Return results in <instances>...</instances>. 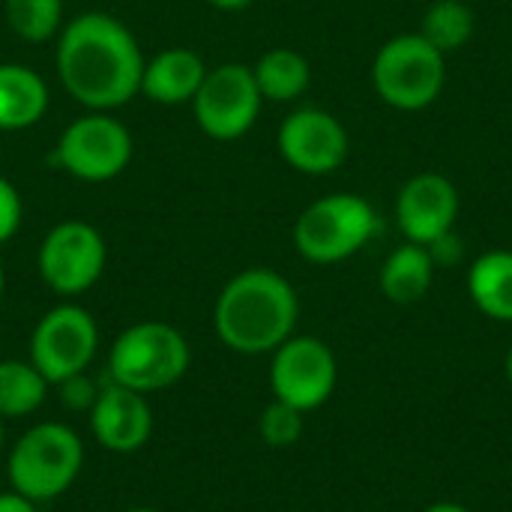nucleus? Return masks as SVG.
I'll return each instance as SVG.
<instances>
[{
    "label": "nucleus",
    "instance_id": "obj_8",
    "mask_svg": "<svg viewBox=\"0 0 512 512\" xmlns=\"http://www.w3.org/2000/svg\"><path fill=\"white\" fill-rule=\"evenodd\" d=\"M129 159L132 135L120 120L108 117L105 111H93L69 123L54 150V162L84 183L114 180L126 171Z\"/></svg>",
    "mask_w": 512,
    "mask_h": 512
},
{
    "label": "nucleus",
    "instance_id": "obj_12",
    "mask_svg": "<svg viewBox=\"0 0 512 512\" xmlns=\"http://www.w3.org/2000/svg\"><path fill=\"white\" fill-rule=\"evenodd\" d=\"M279 153L300 174H330L348 159V132L324 108H300L279 126Z\"/></svg>",
    "mask_w": 512,
    "mask_h": 512
},
{
    "label": "nucleus",
    "instance_id": "obj_4",
    "mask_svg": "<svg viewBox=\"0 0 512 512\" xmlns=\"http://www.w3.org/2000/svg\"><path fill=\"white\" fill-rule=\"evenodd\" d=\"M189 360V342L177 327L165 321H141L114 339L108 351V381L144 396L159 393L186 375Z\"/></svg>",
    "mask_w": 512,
    "mask_h": 512
},
{
    "label": "nucleus",
    "instance_id": "obj_20",
    "mask_svg": "<svg viewBox=\"0 0 512 512\" xmlns=\"http://www.w3.org/2000/svg\"><path fill=\"white\" fill-rule=\"evenodd\" d=\"M48 387L51 384L30 360H0V420H18L39 411Z\"/></svg>",
    "mask_w": 512,
    "mask_h": 512
},
{
    "label": "nucleus",
    "instance_id": "obj_2",
    "mask_svg": "<svg viewBox=\"0 0 512 512\" xmlns=\"http://www.w3.org/2000/svg\"><path fill=\"white\" fill-rule=\"evenodd\" d=\"M300 315L297 291L276 270L252 267L237 273L219 294L213 327L237 354H270L291 339Z\"/></svg>",
    "mask_w": 512,
    "mask_h": 512
},
{
    "label": "nucleus",
    "instance_id": "obj_19",
    "mask_svg": "<svg viewBox=\"0 0 512 512\" xmlns=\"http://www.w3.org/2000/svg\"><path fill=\"white\" fill-rule=\"evenodd\" d=\"M252 75H255V84L261 90V99L291 102V99L306 93L312 69H309V60L300 51H294V48H273V51H267L255 63Z\"/></svg>",
    "mask_w": 512,
    "mask_h": 512
},
{
    "label": "nucleus",
    "instance_id": "obj_11",
    "mask_svg": "<svg viewBox=\"0 0 512 512\" xmlns=\"http://www.w3.org/2000/svg\"><path fill=\"white\" fill-rule=\"evenodd\" d=\"M273 396L297 411L321 408L336 387V357L315 336H291L273 351L270 363Z\"/></svg>",
    "mask_w": 512,
    "mask_h": 512
},
{
    "label": "nucleus",
    "instance_id": "obj_25",
    "mask_svg": "<svg viewBox=\"0 0 512 512\" xmlns=\"http://www.w3.org/2000/svg\"><path fill=\"white\" fill-rule=\"evenodd\" d=\"M60 387V402L66 405V408H72V411H81V408H93V402H96V387L90 384V378L87 375H75V378H66V381H60L57 384Z\"/></svg>",
    "mask_w": 512,
    "mask_h": 512
},
{
    "label": "nucleus",
    "instance_id": "obj_27",
    "mask_svg": "<svg viewBox=\"0 0 512 512\" xmlns=\"http://www.w3.org/2000/svg\"><path fill=\"white\" fill-rule=\"evenodd\" d=\"M210 6H216V9H222V12H240V9H246L252 0H207Z\"/></svg>",
    "mask_w": 512,
    "mask_h": 512
},
{
    "label": "nucleus",
    "instance_id": "obj_3",
    "mask_svg": "<svg viewBox=\"0 0 512 512\" xmlns=\"http://www.w3.org/2000/svg\"><path fill=\"white\" fill-rule=\"evenodd\" d=\"M84 468V444L63 423L30 426L9 450L6 477L12 492L33 504L54 501L72 489Z\"/></svg>",
    "mask_w": 512,
    "mask_h": 512
},
{
    "label": "nucleus",
    "instance_id": "obj_9",
    "mask_svg": "<svg viewBox=\"0 0 512 512\" xmlns=\"http://www.w3.org/2000/svg\"><path fill=\"white\" fill-rule=\"evenodd\" d=\"M105 240L102 234L81 219H69L54 225L36 255V267L42 282L60 294V297H75L93 288L105 270Z\"/></svg>",
    "mask_w": 512,
    "mask_h": 512
},
{
    "label": "nucleus",
    "instance_id": "obj_16",
    "mask_svg": "<svg viewBox=\"0 0 512 512\" xmlns=\"http://www.w3.org/2000/svg\"><path fill=\"white\" fill-rule=\"evenodd\" d=\"M48 111L45 81L21 63H0V129L18 132L36 126Z\"/></svg>",
    "mask_w": 512,
    "mask_h": 512
},
{
    "label": "nucleus",
    "instance_id": "obj_23",
    "mask_svg": "<svg viewBox=\"0 0 512 512\" xmlns=\"http://www.w3.org/2000/svg\"><path fill=\"white\" fill-rule=\"evenodd\" d=\"M258 429H261L264 444H270V447H276V450L291 447V444H297L300 435H303V411H297V408H291V405L273 399V402L264 408V414H261V420H258Z\"/></svg>",
    "mask_w": 512,
    "mask_h": 512
},
{
    "label": "nucleus",
    "instance_id": "obj_21",
    "mask_svg": "<svg viewBox=\"0 0 512 512\" xmlns=\"http://www.w3.org/2000/svg\"><path fill=\"white\" fill-rule=\"evenodd\" d=\"M420 36L441 54L459 51L474 36V12L462 0H435L423 15Z\"/></svg>",
    "mask_w": 512,
    "mask_h": 512
},
{
    "label": "nucleus",
    "instance_id": "obj_26",
    "mask_svg": "<svg viewBox=\"0 0 512 512\" xmlns=\"http://www.w3.org/2000/svg\"><path fill=\"white\" fill-rule=\"evenodd\" d=\"M0 512H36V504L18 492H0Z\"/></svg>",
    "mask_w": 512,
    "mask_h": 512
},
{
    "label": "nucleus",
    "instance_id": "obj_29",
    "mask_svg": "<svg viewBox=\"0 0 512 512\" xmlns=\"http://www.w3.org/2000/svg\"><path fill=\"white\" fill-rule=\"evenodd\" d=\"M507 378H510V384H512V348H510V354H507Z\"/></svg>",
    "mask_w": 512,
    "mask_h": 512
},
{
    "label": "nucleus",
    "instance_id": "obj_5",
    "mask_svg": "<svg viewBox=\"0 0 512 512\" xmlns=\"http://www.w3.org/2000/svg\"><path fill=\"white\" fill-rule=\"evenodd\" d=\"M378 231L372 204L351 192H336L309 204L294 225V246L312 264H336L360 252Z\"/></svg>",
    "mask_w": 512,
    "mask_h": 512
},
{
    "label": "nucleus",
    "instance_id": "obj_10",
    "mask_svg": "<svg viewBox=\"0 0 512 512\" xmlns=\"http://www.w3.org/2000/svg\"><path fill=\"white\" fill-rule=\"evenodd\" d=\"M261 90L255 84L252 66L243 63H222L207 69L192 105L195 120L204 135L216 141H234L246 135L261 111Z\"/></svg>",
    "mask_w": 512,
    "mask_h": 512
},
{
    "label": "nucleus",
    "instance_id": "obj_30",
    "mask_svg": "<svg viewBox=\"0 0 512 512\" xmlns=\"http://www.w3.org/2000/svg\"><path fill=\"white\" fill-rule=\"evenodd\" d=\"M3 288H6V273H3V267H0V297H3Z\"/></svg>",
    "mask_w": 512,
    "mask_h": 512
},
{
    "label": "nucleus",
    "instance_id": "obj_6",
    "mask_svg": "<svg viewBox=\"0 0 512 512\" xmlns=\"http://www.w3.org/2000/svg\"><path fill=\"white\" fill-rule=\"evenodd\" d=\"M447 81L444 54L420 33H402L384 42L372 63V84L378 96L399 111L429 108Z\"/></svg>",
    "mask_w": 512,
    "mask_h": 512
},
{
    "label": "nucleus",
    "instance_id": "obj_7",
    "mask_svg": "<svg viewBox=\"0 0 512 512\" xmlns=\"http://www.w3.org/2000/svg\"><path fill=\"white\" fill-rule=\"evenodd\" d=\"M99 348V327L81 306L63 303L39 318L30 336V363L48 384L84 375Z\"/></svg>",
    "mask_w": 512,
    "mask_h": 512
},
{
    "label": "nucleus",
    "instance_id": "obj_31",
    "mask_svg": "<svg viewBox=\"0 0 512 512\" xmlns=\"http://www.w3.org/2000/svg\"><path fill=\"white\" fill-rule=\"evenodd\" d=\"M126 512H159V510H150V507H135V510H126Z\"/></svg>",
    "mask_w": 512,
    "mask_h": 512
},
{
    "label": "nucleus",
    "instance_id": "obj_22",
    "mask_svg": "<svg viewBox=\"0 0 512 512\" xmlns=\"http://www.w3.org/2000/svg\"><path fill=\"white\" fill-rule=\"evenodd\" d=\"M6 24L24 42H45L60 30L63 0H6Z\"/></svg>",
    "mask_w": 512,
    "mask_h": 512
},
{
    "label": "nucleus",
    "instance_id": "obj_18",
    "mask_svg": "<svg viewBox=\"0 0 512 512\" xmlns=\"http://www.w3.org/2000/svg\"><path fill=\"white\" fill-rule=\"evenodd\" d=\"M468 291L474 306L495 318L512 321V252H486L471 264Z\"/></svg>",
    "mask_w": 512,
    "mask_h": 512
},
{
    "label": "nucleus",
    "instance_id": "obj_1",
    "mask_svg": "<svg viewBox=\"0 0 512 512\" xmlns=\"http://www.w3.org/2000/svg\"><path fill=\"white\" fill-rule=\"evenodd\" d=\"M57 72L75 102L111 111L141 93L144 57L123 21L105 12H84L63 27Z\"/></svg>",
    "mask_w": 512,
    "mask_h": 512
},
{
    "label": "nucleus",
    "instance_id": "obj_24",
    "mask_svg": "<svg viewBox=\"0 0 512 512\" xmlns=\"http://www.w3.org/2000/svg\"><path fill=\"white\" fill-rule=\"evenodd\" d=\"M18 225H21V195L6 177H0V243L12 240Z\"/></svg>",
    "mask_w": 512,
    "mask_h": 512
},
{
    "label": "nucleus",
    "instance_id": "obj_15",
    "mask_svg": "<svg viewBox=\"0 0 512 512\" xmlns=\"http://www.w3.org/2000/svg\"><path fill=\"white\" fill-rule=\"evenodd\" d=\"M207 69L204 60L189 48H165L144 63L141 93L159 105H183L192 102Z\"/></svg>",
    "mask_w": 512,
    "mask_h": 512
},
{
    "label": "nucleus",
    "instance_id": "obj_14",
    "mask_svg": "<svg viewBox=\"0 0 512 512\" xmlns=\"http://www.w3.org/2000/svg\"><path fill=\"white\" fill-rule=\"evenodd\" d=\"M90 432L108 453H138L153 435V411L147 396L108 381L90 408Z\"/></svg>",
    "mask_w": 512,
    "mask_h": 512
},
{
    "label": "nucleus",
    "instance_id": "obj_28",
    "mask_svg": "<svg viewBox=\"0 0 512 512\" xmlns=\"http://www.w3.org/2000/svg\"><path fill=\"white\" fill-rule=\"evenodd\" d=\"M426 512H471V510H465V507H459V504H432Z\"/></svg>",
    "mask_w": 512,
    "mask_h": 512
},
{
    "label": "nucleus",
    "instance_id": "obj_13",
    "mask_svg": "<svg viewBox=\"0 0 512 512\" xmlns=\"http://www.w3.org/2000/svg\"><path fill=\"white\" fill-rule=\"evenodd\" d=\"M459 216V192L444 174H417L396 195V222L408 243L432 246L447 237Z\"/></svg>",
    "mask_w": 512,
    "mask_h": 512
},
{
    "label": "nucleus",
    "instance_id": "obj_32",
    "mask_svg": "<svg viewBox=\"0 0 512 512\" xmlns=\"http://www.w3.org/2000/svg\"><path fill=\"white\" fill-rule=\"evenodd\" d=\"M0 453H3V420H0Z\"/></svg>",
    "mask_w": 512,
    "mask_h": 512
},
{
    "label": "nucleus",
    "instance_id": "obj_17",
    "mask_svg": "<svg viewBox=\"0 0 512 512\" xmlns=\"http://www.w3.org/2000/svg\"><path fill=\"white\" fill-rule=\"evenodd\" d=\"M432 267H435V258L429 246H420V243L399 246L396 252H390V258L381 267L384 297L399 306L423 300L432 285Z\"/></svg>",
    "mask_w": 512,
    "mask_h": 512
}]
</instances>
